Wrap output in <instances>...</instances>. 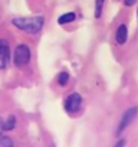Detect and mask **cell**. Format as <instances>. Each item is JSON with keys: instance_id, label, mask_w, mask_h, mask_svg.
Wrapping results in <instances>:
<instances>
[{"instance_id": "cell-10", "label": "cell", "mask_w": 138, "mask_h": 147, "mask_svg": "<svg viewBox=\"0 0 138 147\" xmlns=\"http://www.w3.org/2000/svg\"><path fill=\"white\" fill-rule=\"evenodd\" d=\"M58 82L60 85H66L69 82V74L68 72H60L59 75H58Z\"/></svg>"}, {"instance_id": "cell-12", "label": "cell", "mask_w": 138, "mask_h": 147, "mask_svg": "<svg viewBox=\"0 0 138 147\" xmlns=\"http://www.w3.org/2000/svg\"><path fill=\"white\" fill-rule=\"evenodd\" d=\"M135 2L137 0H124V5L125 6H132V5H135Z\"/></svg>"}, {"instance_id": "cell-5", "label": "cell", "mask_w": 138, "mask_h": 147, "mask_svg": "<svg viewBox=\"0 0 138 147\" xmlns=\"http://www.w3.org/2000/svg\"><path fill=\"white\" fill-rule=\"evenodd\" d=\"M9 61H10V48H9V43L5 39H0V69H5Z\"/></svg>"}, {"instance_id": "cell-2", "label": "cell", "mask_w": 138, "mask_h": 147, "mask_svg": "<svg viewBox=\"0 0 138 147\" xmlns=\"http://www.w3.org/2000/svg\"><path fill=\"white\" fill-rule=\"evenodd\" d=\"M30 61V49L26 45H19L13 55V62L16 66H25Z\"/></svg>"}, {"instance_id": "cell-11", "label": "cell", "mask_w": 138, "mask_h": 147, "mask_svg": "<svg viewBox=\"0 0 138 147\" xmlns=\"http://www.w3.org/2000/svg\"><path fill=\"white\" fill-rule=\"evenodd\" d=\"M10 146H13L12 138H9V137H2L0 138V147H10Z\"/></svg>"}, {"instance_id": "cell-4", "label": "cell", "mask_w": 138, "mask_h": 147, "mask_svg": "<svg viewBox=\"0 0 138 147\" xmlns=\"http://www.w3.org/2000/svg\"><path fill=\"white\" fill-rule=\"evenodd\" d=\"M137 114H138V108L137 107H132V108H129V110H127L125 113H124V115L121 117V121H119V125H118V130H117V133L118 134H121L132 121H134V118L137 117Z\"/></svg>"}, {"instance_id": "cell-9", "label": "cell", "mask_w": 138, "mask_h": 147, "mask_svg": "<svg viewBox=\"0 0 138 147\" xmlns=\"http://www.w3.org/2000/svg\"><path fill=\"white\" fill-rule=\"evenodd\" d=\"M104 3H105V0H96V3H95V16L96 18H101L102 9H104Z\"/></svg>"}, {"instance_id": "cell-3", "label": "cell", "mask_w": 138, "mask_h": 147, "mask_svg": "<svg viewBox=\"0 0 138 147\" xmlns=\"http://www.w3.org/2000/svg\"><path fill=\"white\" fill-rule=\"evenodd\" d=\"M81 105H82V97L79 94H76V92L71 94L65 100V110L68 113H71V114L78 113V110L81 108Z\"/></svg>"}, {"instance_id": "cell-7", "label": "cell", "mask_w": 138, "mask_h": 147, "mask_svg": "<svg viewBox=\"0 0 138 147\" xmlns=\"http://www.w3.org/2000/svg\"><path fill=\"white\" fill-rule=\"evenodd\" d=\"M75 20V13H65V15H62L60 18H59V23L60 25H65V23H71V22H74Z\"/></svg>"}, {"instance_id": "cell-1", "label": "cell", "mask_w": 138, "mask_h": 147, "mask_svg": "<svg viewBox=\"0 0 138 147\" xmlns=\"http://www.w3.org/2000/svg\"><path fill=\"white\" fill-rule=\"evenodd\" d=\"M12 23L17 29H20V30H23L26 33L35 35L42 29L43 18H40V16H38V18H16V19L12 20Z\"/></svg>"}, {"instance_id": "cell-8", "label": "cell", "mask_w": 138, "mask_h": 147, "mask_svg": "<svg viewBox=\"0 0 138 147\" xmlns=\"http://www.w3.org/2000/svg\"><path fill=\"white\" fill-rule=\"evenodd\" d=\"M15 127H16V118H15L13 115H10V117L6 120V123H3V130L9 131V130H13Z\"/></svg>"}, {"instance_id": "cell-6", "label": "cell", "mask_w": 138, "mask_h": 147, "mask_svg": "<svg viewBox=\"0 0 138 147\" xmlns=\"http://www.w3.org/2000/svg\"><path fill=\"white\" fill-rule=\"evenodd\" d=\"M127 38H128V29L125 25H119L118 29H117V33H115V39H117V43L118 45H124L127 42Z\"/></svg>"}, {"instance_id": "cell-13", "label": "cell", "mask_w": 138, "mask_h": 147, "mask_svg": "<svg viewBox=\"0 0 138 147\" xmlns=\"http://www.w3.org/2000/svg\"><path fill=\"white\" fill-rule=\"evenodd\" d=\"M3 131V121H2V118H0V133Z\"/></svg>"}]
</instances>
